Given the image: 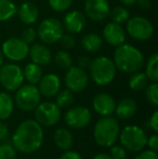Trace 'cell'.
Instances as JSON below:
<instances>
[{"label":"cell","mask_w":158,"mask_h":159,"mask_svg":"<svg viewBox=\"0 0 158 159\" xmlns=\"http://www.w3.org/2000/svg\"><path fill=\"white\" fill-rule=\"evenodd\" d=\"M92 115L89 108L84 106H75L65 113L64 120L72 129H84L91 122Z\"/></svg>","instance_id":"13"},{"label":"cell","mask_w":158,"mask_h":159,"mask_svg":"<svg viewBox=\"0 0 158 159\" xmlns=\"http://www.w3.org/2000/svg\"><path fill=\"white\" fill-rule=\"evenodd\" d=\"M38 84V90L40 94L46 98L55 96L61 88V80H60L59 76L54 75V74H47L44 76L42 75Z\"/></svg>","instance_id":"18"},{"label":"cell","mask_w":158,"mask_h":159,"mask_svg":"<svg viewBox=\"0 0 158 159\" xmlns=\"http://www.w3.org/2000/svg\"><path fill=\"white\" fill-rule=\"evenodd\" d=\"M110 155L113 159H127V151L119 145H112L111 146Z\"/></svg>","instance_id":"37"},{"label":"cell","mask_w":158,"mask_h":159,"mask_svg":"<svg viewBox=\"0 0 158 159\" xmlns=\"http://www.w3.org/2000/svg\"><path fill=\"white\" fill-rule=\"evenodd\" d=\"M137 4L139 6V8L143 9V10H147L152 7L151 0H137Z\"/></svg>","instance_id":"44"},{"label":"cell","mask_w":158,"mask_h":159,"mask_svg":"<svg viewBox=\"0 0 158 159\" xmlns=\"http://www.w3.org/2000/svg\"><path fill=\"white\" fill-rule=\"evenodd\" d=\"M90 63H91V60L88 57H79L78 60H77V66L84 69L88 68L90 66Z\"/></svg>","instance_id":"42"},{"label":"cell","mask_w":158,"mask_h":159,"mask_svg":"<svg viewBox=\"0 0 158 159\" xmlns=\"http://www.w3.org/2000/svg\"><path fill=\"white\" fill-rule=\"evenodd\" d=\"M0 159H16V149L12 144H0Z\"/></svg>","instance_id":"33"},{"label":"cell","mask_w":158,"mask_h":159,"mask_svg":"<svg viewBox=\"0 0 158 159\" xmlns=\"http://www.w3.org/2000/svg\"><path fill=\"white\" fill-rule=\"evenodd\" d=\"M49 6L55 12H64L68 10L73 3V0H48Z\"/></svg>","instance_id":"34"},{"label":"cell","mask_w":158,"mask_h":159,"mask_svg":"<svg viewBox=\"0 0 158 159\" xmlns=\"http://www.w3.org/2000/svg\"><path fill=\"white\" fill-rule=\"evenodd\" d=\"M92 159H113V158L111 157L110 154L102 153V154H97V155H95Z\"/></svg>","instance_id":"45"},{"label":"cell","mask_w":158,"mask_h":159,"mask_svg":"<svg viewBox=\"0 0 158 159\" xmlns=\"http://www.w3.org/2000/svg\"><path fill=\"white\" fill-rule=\"evenodd\" d=\"M119 124L115 117L103 116L97 120L93 129V138L102 147H111L116 143L119 135Z\"/></svg>","instance_id":"3"},{"label":"cell","mask_w":158,"mask_h":159,"mask_svg":"<svg viewBox=\"0 0 158 159\" xmlns=\"http://www.w3.org/2000/svg\"><path fill=\"white\" fill-rule=\"evenodd\" d=\"M113 62L117 69L124 73L132 74L134 71L141 70L145 63V59L138 48L131 44L121 43L116 47Z\"/></svg>","instance_id":"2"},{"label":"cell","mask_w":158,"mask_h":159,"mask_svg":"<svg viewBox=\"0 0 158 159\" xmlns=\"http://www.w3.org/2000/svg\"><path fill=\"white\" fill-rule=\"evenodd\" d=\"M146 145L150 147V149H152V151H154V152H157V149H158V136H157V133H154L153 135H151L150 138H147Z\"/></svg>","instance_id":"39"},{"label":"cell","mask_w":158,"mask_h":159,"mask_svg":"<svg viewBox=\"0 0 158 159\" xmlns=\"http://www.w3.org/2000/svg\"><path fill=\"white\" fill-rule=\"evenodd\" d=\"M60 159H82V157L80 156L79 153L74 151H65V153L60 157Z\"/></svg>","instance_id":"41"},{"label":"cell","mask_w":158,"mask_h":159,"mask_svg":"<svg viewBox=\"0 0 158 159\" xmlns=\"http://www.w3.org/2000/svg\"><path fill=\"white\" fill-rule=\"evenodd\" d=\"M14 101L7 92H0V120H7L13 113Z\"/></svg>","instance_id":"24"},{"label":"cell","mask_w":158,"mask_h":159,"mask_svg":"<svg viewBox=\"0 0 158 159\" xmlns=\"http://www.w3.org/2000/svg\"><path fill=\"white\" fill-rule=\"evenodd\" d=\"M134 159H158L157 152H154L152 149L150 151H144L142 153H140Z\"/></svg>","instance_id":"38"},{"label":"cell","mask_w":158,"mask_h":159,"mask_svg":"<svg viewBox=\"0 0 158 159\" xmlns=\"http://www.w3.org/2000/svg\"><path fill=\"white\" fill-rule=\"evenodd\" d=\"M54 62L56 66L62 70H67L73 64V59L70 54L66 51H59L54 55Z\"/></svg>","instance_id":"30"},{"label":"cell","mask_w":158,"mask_h":159,"mask_svg":"<svg viewBox=\"0 0 158 159\" xmlns=\"http://www.w3.org/2000/svg\"><path fill=\"white\" fill-rule=\"evenodd\" d=\"M92 106L95 113L103 116H111L114 114L116 102L114 98L107 93H97L94 95L92 101Z\"/></svg>","instance_id":"16"},{"label":"cell","mask_w":158,"mask_h":159,"mask_svg":"<svg viewBox=\"0 0 158 159\" xmlns=\"http://www.w3.org/2000/svg\"><path fill=\"white\" fill-rule=\"evenodd\" d=\"M145 89H146V92H145L146 100H147L148 103H151L153 106L157 107L158 106V84H157V82H152V84H148Z\"/></svg>","instance_id":"32"},{"label":"cell","mask_w":158,"mask_h":159,"mask_svg":"<svg viewBox=\"0 0 158 159\" xmlns=\"http://www.w3.org/2000/svg\"><path fill=\"white\" fill-rule=\"evenodd\" d=\"M148 80L147 76L143 71H134L132 73L131 77L129 78V88L133 91H142L148 86Z\"/></svg>","instance_id":"26"},{"label":"cell","mask_w":158,"mask_h":159,"mask_svg":"<svg viewBox=\"0 0 158 159\" xmlns=\"http://www.w3.org/2000/svg\"><path fill=\"white\" fill-rule=\"evenodd\" d=\"M43 141V130L34 119L24 120L12 135V145L23 154H33L40 148Z\"/></svg>","instance_id":"1"},{"label":"cell","mask_w":158,"mask_h":159,"mask_svg":"<svg viewBox=\"0 0 158 159\" xmlns=\"http://www.w3.org/2000/svg\"><path fill=\"white\" fill-rule=\"evenodd\" d=\"M122 147L127 151L139 153L146 146L147 135L145 131L139 126L130 125L124 127L118 135Z\"/></svg>","instance_id":"5"},{"label":"cell","mask_w":158,"mask_h":159,"mask_svg":"<svg viewBox=\"0 0 158 159\" xmlns=\"http://www.w3.org/2000/svg\"><path fill=\"white\" fill-rule=\"evenodd\" d=\"M28 55H29L30 60L33 63L43 66V65H48L52 60V54L51 51L47 46L42 43H35L28 50Z\"/></svg>","instance_id":"19"},{"label":"cell","mask_w":158,"mask_h":159,"mask_svg":"<svg viewBox=\"0 0 158 159\" xmlns=\"http://www.w3.org/2000/svg\"><path fill=\"white\" fill-rule=\"evenodd\" d=\"M4 64V55L2 54V52L0 51V67Z\"/></svg>","instance_id":"47"},{"label":"cell","mask_w":158,"mask_h":159,"mask_svg":"<svg viewBox=\"0 0 158 159\" xmlns=\"http://www.w3.org/2000/svg\"><path fill=\"white\" fill-rule=\"evenodd\" d=\"M53 140H54L55 145L64 152L72 148L73 143H74L73 134L70 133V130L65 129V128H59L54 132Z\"/></svg>","instance_id":"22"},{"label":"cell","mask_w":158,"mask_h":159,"mask_svg":"<svg viewBox=\"0 0 158 159\" xmlns=\"http://www.w3.org/2000/svg\"><path fill=\"white\" fill-rule=\"evenodd\" d=\"M64 35V27L62 22L57 19L48 17L39 24L37 36L44 44H52L59 42Z\"/></svg>","instance_id":"7"},{"label":"cell","mask_w":158,"mask_h":159,"mask_svg":"<svg viewBox=\"0 0 158 159\" xmlns=\"http://www.w3.org/2000/svg\"><path fill=\"white\" fill-rule=\"evenodd\" d=\"M127 33L131 38L139 41H145L152 38L154 34V26L147 19L143 16L129 17L127 21Z\"/></svg>","instance_id":"9"},{"label":"cell","mask_w":158,"mask_h":159,"mask_svg":"<svg viewBox=\"0 0 158 159\" xmlns=\"http://www.w3.org/2000/svg\"><path fill=\"white\" fill-rule=\"evenodd\" d=\"M110 16L112 19V22L121 25L122 23H126L130 17V12L128 9L124 7H116L110 12Z\"/></svg>","instance_id":"29"},{"label":"cell","mask_w":158,"mask_h":159,"mask_svg":"<svg viewBox=\"0 0 158 159\" xmlns=\"http://www.w3.org/2000/svg\"><path fill=\"white\" fill-rule=\"evenodd\" d=\"M148 125H150L151 129H152L155 133H157L158 132V111H155L154 113H153L152 117L150 118Z\"/></svg>","instance_id":"40"},{"label":"cell","mask_w":158,"mask_h":159,"mask_svg":"<svg viewBox=\"0 0 158 159\" xmlns=\"http://www.w3.org/2000/svg\"><path fill=\"white\" fill-rule=\"evenodd\" d=\"M103 38L108 44L118 47L126 41V32L120 24L110 22L103 28Z\"/></svg>","instance_id":"17"},{"label":"cell","mask_w":158,"mask_h":159,"mask_svg":"<svg viewBox=\"0 0 158 159\" xmlns=\"http://www.w3.org/2000/svg\"><path fill=\"white\" fill-rule=\"evenodd\" d=\"M111 7L108 0H86L84 13L93 22H102L110 16Z\"/></svg>","instance_id":"14"},{"label":"cell","mask_w":158,"mask_h":159,"mask_svg":"<svg viewBox=\"0 0 158 159\" xmlns=\"http://www.w3.org/2000/svg\"><path fill=\"white\" fill-rule=\"evenodd\" d=\"M36 121L40 126L52 127L60 121L62 117L61 108L53 102L39 103V105L34 109Z\"/></svg>","instance_id":"10"},{"label":"cell","mask_w":158,"mask_h":159,"mask_svg":"<svg viewBox=\"0 0 158 159\" xmlns=\"http://www.w3.org/2000/svg\"><path fill=\"white\" fill-rule=\"evenodd\" d=\"M8 134H9V129L7 127V125L3 124V122H0V142L6 139L8 136Z\"/></svg>","instance_id":"43"},{"label":"cell","mask_w":158,"mask_h":159,"mask_svg":"<svg viewBox=\"0 0 158 159\" xmlns=\"http://www.w3.org/2000/svg\"><path fill=\"white\" fill-rule=\"evenodd\" d=\"M24 80H27L28 84H37L42 77V69L40 65L35 63H28L23 70Z\"/></svg>","instance_id":"25"},{"label":"cell","mask_w":158,"mask_h":159,"mask_svg":"<svg viewBox=\"0 0 158 159\" xmlns=\"http://www.w3.org/2000/svg\"><path fill=\"white\" fill-rule=\"evenodd\" d=\"M74 103V94L72 91L68 89L63 91H59L56 94V101L55 104L60 107V108H67Z\"/></svg>","instance_id":"31"},{"label":"cell","mask_w":158,"mask_h":159,"mask_svg":"<svg viewBox=\"0 0 158 159\" xmlns=\"http://www.w3.org/2000/svg\"><path fill=\"white\" fill-rule=\"evenodd\" d=\"M40 101H41V94L36 84H28L25 86H21L16 90L14 96L15 104L23 111H34L39 105Z\"/></svg>","instance_id":"6"},{"label":"cell","mask_w":158,"mask_h":159,"mask_svg":"<svg viewBox=\"0 0 158 159\" xmlns=\"http://www.w3.org/2000/svg\"><path fill=\"white\" fill-rule=\"evenodd\" d=\"M16 13L22 23L26 24V25H32V24L36 23L39 16L38 7L32 1L22 3L20 8H17Z\"/></svg>","instance_id":"20"},{"label":"cell","mask_w":158,"mask_h":159,"mask_svg":"<svg viewBox=\"0 0 158 159\" xmlns=\"http://www.w3.org/2000/svg\"><path fill=\"white\" fill-rule=\"evenodd\" d=\"M23 82V69L17 64H3L0 67V84L7 91H16Z\"/></svg>","instance_id":"8"},{"label":"cell","mask_w":158,"mask_h":159,"mask_svg":"<svg viewBox=\"0 0 158 159\" xmlns=\"http://www.w3.org/2000/svg\"><path fill=\"white\" fill-rule=\"evenodd\" d=\"M28 44L21 38H9L2 43V54L12 62L23 61L28 55Z\"/></svg>","instance_id":"11"},{"label":"cell","mask_w":158,"mask_h":159,"mask_svg":"<svg viewBox=\"0 0 158 159\" xmlns=\"http://www.w3.org/2000/svg\"><path fill=\"white\" fill-rule=\"evenodd\" d=\"M81 46L84 51L89 53H95L102 48L103 40L97 34L89 33L84 35L81 39Z\"/></svg>","instance_id":"23"},{"label":"cell","mask_w":158,"mask_h":159,"mask_svg":"<svg viewBox=\"0 0 158 159\" xmlns=\"http://www.w3.org/2000/svg\"><path fill=\"white\" fill-rule=\"evenodd\" d=\"M37 38V30L33 27H27L23 30L21 35V39L27 44L33 43Z\"/></svg>","instance_id":"35"},{"label":"cell","mask_w":158,"mask_h":159,"mask_svg":"<svg viewBox=\"0 0 158 159\" xmlns=\"http://www.w3.org/2000/svg\"><path fill=\"white\" fill-rule=\"evenodd\" d=\"M65 86L73 93H78L87 88L89 82V76L84 68L78 66H70L65 75Z\"/></svg>","instance_id":"12"},{"label":"cell","mask_w":158,"mask_h":159,"mask_svg":"<svg viewBox=\"0 0 158 159\" xmlns=\"http://www.w3.org/2000/svg\"><path fill=\"white\" fill-rule=\"evenodd\" d=\"M119 1L124 6H133L137 3V0H119Z\"/></svg>","instance_id":"46"},{"label":"cell","mask_w":158,"mask_h":159,"mask_svg":"<svg viewBox=\"0 0 158 159\" xmlns=\"http://www.w3.org/2000/svg\"><path fill=\"white\" fill-rule=\"evenodd\" d=\"M87 24L86 15L79 10H72L65 14L63 19V27L70 34H79Z\"/></svg>","instance_id":"15"},{"label":"cell","mask_w":158,"mask_h":159,"mask_svg":"<svg viewBox=\"0 0 158 159\" xmlns=\"http://www.w3.org/2000/svg\"><path fill=\"white\" fill-rule=\"evenodd\" d=\"M145 74L148 80L152 82H157L158 80V54L153 53L148 57L145 65Z\"/></svg>","instance_id":"28"},{"label":"cell","mask_w":158,"mask_h":159,"mask_svg":"<svg viewBox=\"0 0 158 159\" xmlns=\"http://www.w3.org/2000/svg\"><path fill=\"white\" fill-rule=\"evenodd\" d=\"M60 42H61V46L63 47L66 50H70V49H74L75 46H76V39L73 36V34H66V35H63L60 39Z\"/></svg>","instance_id":"36"},{"label":"cell","mask_w":158,"mask_h":159,"mask_svg":"<svg viewBox=\"0 0 158 159\" xmlns=\"http://www.w3.org/2000/svg\"><path fill=\"white\" fill-rule=\"evenodd\" d=\"M91 79L97 86H107L116 76V66L113 60L106 57H97L90 63Z\"/></svg>","instance_id":"4"},{"label":"cell","mask_w":158,"mask_h":159,"mask_svg":"<svg viewBox=\"0 0 158 159\" xmlns=\"http://www.w3.org/2000/svg\"><path fill=\"white\" fill-rule=\"evenodd\" d=\"M138 109V105L133 98H124L120 100L118 104H116L115 107V111L116 117L121 120H127L132 118L135 115Z\"/></svg>","instance_id":"21"},{"label":"cell","mask_w":158,"mask_h":159,"mask_svg":"<svg viewBox=\"0 0 158 159\" xmlns=\"http://www.w3.org/2000/svg\"><path fill=\"white\" fill-rule=\"evenodd\" d=\"M17 12V7L12 0H0V22H7Z\"/></svg>","instance_id":"27"}]
</instances>
